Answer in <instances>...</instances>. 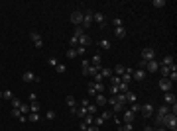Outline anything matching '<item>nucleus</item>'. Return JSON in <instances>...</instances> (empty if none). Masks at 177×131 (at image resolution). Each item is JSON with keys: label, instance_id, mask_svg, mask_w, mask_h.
<instances>
[{"label": "nucleus", "instance_id": "1", "mask_svg": "<svg viewBox=\"0 0 177 131\" xmlns=\"http://www.w3.org/2000/svg\"><path fill=\"white\" fill-rule=\"evenodd\" d=\"M165 127H169V129H177V116L175 113H167L165 116Z\"/></svg>", "mask_w": 177, "mask_h": 131}, {"label": "nucleus", "instance_id": "2", "mask_svg": "<svg viewBox=\"0 0 177 131\" xmlns=\"http://www.w3.org/2000/svg\"><path fill=\"white\" fill-rule=\"evenodd\" d=\"M71 24L73 26H83V12H81V10L71 12Z\"/></svg>", "mask_w": 177, "mask_h": 131}, {"label": "nucleus", "instance_id": "3", "mask_svg": "<svg viewBox=\"0 0 177 131\" xmlns=\"http://www.w3.org/2000/svg\"><path fill=\"white\" fill-rule=\"evenodd\" d=\"M156 59V51L151 49V47H146V49H142V61H154Z\"/></svg>", "mask_w": 177, "mask_h": 131}, {"label": "nucleus", "instance_id": "4", "mask_svg": "<svg viewBox=\"0 0 177 131\" xmlns=\"http://www.w3.org/2000/svg\"><path fill=\"white\" fill-rule=\"evenodd\" d=\"M92 22H97L100 27H104V24H106V16L102 12H92Z\"/></svg>", "mask_w": 177, "mask_h": 131}, {"label": "nucleus", "instance_id": "5", "mask_svg": "<svg viewBox=\"0 0 177 131\" xmlns=\"http://www.w3.org/2000/svg\"><path fill=\"white\" fill-rule=\"evenodd\" d=\"M30 37H32V41H33V45H36V49H41V47H43L41 35H39L38 32H30Z\"/></svg>", "mask_w": 177, "mask_h": 131}, {"label": "nucleus", "instance_id": "6", "mask_svg": "<svg viewBox=\"0 0 177 131\" xmlns=\"http://www.w3.org/2000/svg\"><path fill=\"white\" fill-rule=\"evenodd\" d=\"M157 86H159L163 92H171V88H173V82H171L169 78H161L159 82H157Z\"/></svg>", "mask_w": 177, "mask_h": 131}, {"label": "nucleus", "instance_id": "7", "mask_svg": "<svg viewBox=\"0 0 177 131\" xmlns=\"http://www.w3.org/2000/svg\"><path fill=\"white\" fill-rule=\"evenodd\" d=\"M92 26V12L91 10H87V12H83V27H91Z\"/></svg>", "mask_w": 177, "mask_h": 131}, {"label": "nucleus", "instance_id": "8", "mask_svg": "<svg viewBox=\"0 0 177 131\" xmlns=\"http://www.w3.org/2000/svg\"><path fill=\"white\" fill-rule=\"evenodd\" d=\"M140 111H142L144 118H151V116H154V104H144L140 108Z\"/></svg>", "mask_w": 177, "mask_h": 131}, {"label": "nucleus", "instance_id": "9", "mask_svg": "<svg viewBox=\"0 0 177 131\" xmlns=\"http://www.w3.org/2000/svg\"><path fill=\"white\" fill-rule=\"evenodd\" d=\"M91 43H92V37L89 35V33H85V35H81V37H79V47H85V49H87Z\"/></svg>", "mask_w": 177, "mask_h": 131}, {"label": "nucleus", "instance_id": "10", "mask_svg": "<svg viewBox=\"0 0 177 131\" xmlns=\"http://www.w3.org/2000/svg\"><path fill=\"white\" fill-rule=\"evenodd\" d=\"M144 78H146V71L144 69H138V71L132 72V80H140V82H142Z\"/></svg>", "mask_w": 177, "mask_h": 131}, {"label": "nucleus", "instance_id": "11", "mask_svg": "<svg viewBox=\"0 0 177 131\" xmlns=\"http://www.w3.org/2000/svg\"><path fill=\"white\" fill-rule=\"evenodd\" d=\"M134 118H136V113H132L130 110H124V111H122V119H124V123H132V121H134Z\"/></svg>", "mask_w": 177, "mask_h": 131}, {"label": "nucleus", "instance_id": "12", "mask_svg": "<svg viewBox=\"0 0 177 131\" xmlns=\"http://www.w3.org/2000/svg\"><path fill=\"white\" fill-rule=\"evenodd\" d=\"M22 80H24V82H33V80H39V78L33 74L32 71H26L24 74H22Z\"/></svg>", "mask_w": 177, "mask_h": 131}, {"label": "nucleus", "instance_id": "13", "mask_svg": "<svg viewBox=\"0 0 177 131\" xmlns=\"http://www.w3.org/2000/svg\"><path fill=\"white\" fill-rule=\"evenodd\" d=\"M146 69H148V72H156L157 69H159V63H157L156 59H154V61H148V63H146Z\"/></svg>", "mask_w": 177, "mask_h": 131}, {"label": "nucleus", "instance_id": "14", "mask_svg": "<svg viewBox=\"0 0 177 131\" xmlns=\"http://www.w3.org/2000/svg\"><path fill=\"white\" fill-rule=\"evenodd\" d=\"M163 100H165V104L167 106H175V94H173V92H165Z\"/></svg>", "mask_w": 177, "mask_h": 131}, {"label": "nucleus", "instance_id": "15", "mask_svg": "<svg viewBox=\"0 0 177 131\" xmlns=\"http://www.w3.org/2000/svg\"><path fill=\"white\" fill-rule=\"evenodd\" d=\"M124 96H126V104H136L138 96H136V94H134V92H130V90H128V92H126V94H124Z\"/></svg>", "mask_w": 177, "mask_h": 131}, {"label": "nucleus", "instance_id": "16", "mask_svg": "<svg viewBox=\"0 0 177 131\" xmlns=\"http://www.w3.org/2000/svg\"><path fill=\"white\" fill-rule=\"evenodd\" d=\"M95 100H97V106H106V102H108V98H106L104 94H97Z\"/></svg>", "mask_w": 177, "mask_h": 131}, {"label": "nucleus", "instance_id": "17", "mask_svg": "<svg viewBox=\"0 0 177 131\" xmlns=\"http://www.w3.org/2000/svg\"><path fill=\"white\" fill-rule=\"evenodd\" d=\"M169 111H171V106H167V104H163V106L157 108V113H159V116H167Z\"/></svg>", "mask_w": 177, "mask_h": 131}, {"label": "nucleus", "instance_id": "18", "mask_svg": "<svg viewBox=\"0 0 177 131\" xmlns=\"http://www.w3.org/2000/svg\"><path fill=\"white\" fill-rule=\"evenodd\" d=\"M161 65H165V67H175V61H173V57H171V55H165L163 61H161Z\"/></svg>", "mask_w": 177, "mask_h": 131}, {"label": "nucleus", "instance_id": "19", "mask_svg": "<svg viewBox=\"0 0 177 131\" xmlns=\"http://www.w3.org/2000/svg\"><path fill=\"white\" fill-rule=\"evenodd\" d=\"M124 72H126V67H124V65H116V67H114V72H112V74H116V76H122Z\"/></svg>", "mask_w": 177, "mask_h": 131}, {"label": "nucleus", "instance_id": "20", "mask_svg": "<svg viewBox=\"0 0 177 131\" xmlns=\"http://www.w3.org/2000/svg\"><path fill=\"white\" fill-rule=\"evenodd\" d=\"M156 127H165V116H156Z\"/></svg>", "mask_w": 177, "mask_h": 131}, {"label": "nucleus", "instance_id": "21", "mask_svg": "<svg viewBox=\"0 0 177 131\" xmlns=\"http://www.w3.org/2000/svg\"><path fill=\"white\" fill-rule=\"evenodd\" d=\"M120 82H122V84H130L132 82V74L130 72H124V74L120 76Z\"/></svg>", "mask_w": 177, "mask_h": 131}, {"label": "nucleus", "instance_id": "22", "mask_svg": "<svg viewBox=\"0 0 177 131\" xmlns=\"http://www.w3.org/2000/svg\"><path fill=\"white\" fill-rule=\"evenodd\" d=\"M85 27H83V26H75V33H73V35H75V37H77V39H79V37H81V35H85Z\"/></svg>", "mask_w": 177, "mask_h": 131}, {"label": "nucleus", "instance_id": "23", "mask_svg": "<svg viewBox=\"0 0 177 131\" xmlns=\"http://www.w3.org/2000/svg\"><path fill=\"white\" fill-rule=\"evenodd\" d=\"M65 55H67V59H77V55H79V53H77V49H73V47H69Z\"/></svg>", "mask_w": 177, "mask_h": 131}, {"label": "nucleus", "instance_id": "24", "mask_svg": "<svg viewBox=\"0 0 177 131\" xmlns=\"http://www.w3.org/2000/svg\"><path fill=\"white\" fill-rule=\"evenodd\" d=\"M114 35H116V37H124L126 35V27L122 26V27H114Z\"/></svg>", "mask_w": 177, "mask_h": 131}, {"label": "nucleus", "instance_id": "25", "mask_svg": "<svg viewBox=\"0 0 177 131\" xmlns=\"http://www.w3.org/2000/svg\"><path fill=\"white\" fill-rule=\"evenodd\" d=\"M112 110L116 111V113H122V111H124V104H120V102H114V104H112Z\"/></svg>", "mask_w": 177, "mask_h": 131}, {"label": "nucleus", "instance_id": "26", "mask_svg": "<svg viewBox=\"0 0 177 131\" xmlns=\"http://www.w3.org/2000/svg\"><path fill=\"white\" fill-rule=\"evenodd\" d=\"M97 110H98L97 104H89L87 106V113H91V116H97Z\"/></svg>", "mask_w": 177, "mask_h": 131}, {"label": "nucleus", "instance_id": "27", "mask_svg": "<svg viewBox=\"0 0 177 131\" xmlns=\"http://www.w3.org/2000/svg\"><path fill=\"white\" fill-rule=\"evenodd\" d=\"M100 63H102V59H100V55H92V59H91V65H92V67H100Z\"/></svg>", "mask_w": 177, "mask_h": 131}, {"label": "nucleus", "instance_id": "28", "mask_svg": "<svg viewBox=\"0 0 177 131\" xmlns=\"http://www.w3.org/2000/svg\"><path fill=\"white\" fill-rule=\"evenodd\" d=\"M30 113H39V104L38 102H30Z\"/></svg>", "mask_w": 177, "mask_h": 131}, {"label": "nucleus", "instance_id": "29", "mask_svg": "<svg viewBox=\"0 0 177 131\" xmlns=\"http://www.w3.org/2000/svg\"><path fill=\"white\" fill-rule=\"evenodd\" d=\"M100 74H102V78H110V76H112V71H110V69L100 67Z\"/></svg>", "mask_w": 177, "mask_h": 131}, {"label": "nucleus", "instance_id": "30", "mask_svg": "<svg viewBox=\"0 0 177 131\" xmlns=\"http://www.w3.org/2000/svg\"><path fill=\"white\" fill-rule=\"evenodd\" d=\"M18 110H20V113H22V116H28V113H30V104H22Z\"/></svg>", "mask_w": 177, "mask_h": 131}, {"label": "nucleus", "instance_id": "31", "mask_svg": "<svg viewBox=\"0 0 177 131\" xmlns=\"http://www.w3.org/2000/svg\"><path fill=\"white\" fill-rule=\"evenodd\" d=\"M92 84H95L97 94H102V92H104V84H102V82H92Z\"/></svg>", "mask_w": 177, "mask_h": 131}, {"label": "nucleus", "instance_id": "32", "mask_svg": "<svg viewBox=\"0 0 177 131\" xmlns=\"http://www.w3.org/2000/svg\"><path fill=\"white\" fill-rule=\"evenodd\" d=\"M28 121H32V123L39 121V113H28Z\"/></svg>", "mask_w": 177, "mask_h": 131}, {"label": "nucleus", "instance_id": "33", "mask_svg": "<svg viewBox=\"0 0 177 131\" xmlns=\"http://www.w3.org/2000/svg\"><path fill=\"white\" fill-rule=\"evenodd\" d=\"M92 119H95V116H91V113H87L85 118H83V121H85L87 125H92Z\"/></svg>", "mask_w": 177, "mask_h": 131}, {"label": "nucleus", "instance_id": "34", "mask_svg": "<svg viewBox=\"0 0 177 131\" xmlns=\"http://www.w3.org/2000/svg\"><path fill=\"white\" fill-rule=\"evenodd\" d=\"M122 24H124L122 18H114V20H112V26H114V27H122Z\"/></svg>", "mask_w": 177, "mask_h": 131}, {"label": "nucleus", "instance_id": "35", "mask_svg": "<svg viewBox=\"0 0 177 131\" xmlns=\"http://www.w3.org/2000/svg\"><path fill=\"white\" fill-rule=\"evenodd\" d=\"M2 98H4V100H12V98H14V94H12L10 90H4V92H2Z\"/></svg>", "mask_w": 177, "mask_h": 131}, {"label": "nucleus", "instance_id": "36", "mask_svg": "<svg viewBox=\"0 0 177 131\" xmlns=\"http://www.w3.org/2000/svg\"><path fill=\"white\" fill-rule=\"evenodd\" d=\"M69 45H71L73 49H77V45H79V39H77V37H75V35H73L71 39H69Z\"/></svg>", "mask_w": 177, "mask_h": 131}, {"label": "nucleus", "instance_id": "37", "mask_svg": "<svg viewBox=\"0 0 177 131\" xmlns=\"http://www.w3.org/2000/svg\"><path fill=\"white\" fill-rule=\"evenodd\" d=\"M110 82H112V86H118V84H120V76L112 74V76H110Z\"/></svg>", "mask_w": 177, "mask_h": 131}, {"label": "nucleus", "instance_id": "38", "mask_svg": "<svg viewBox=\"0 0 177 131\" xmlns=\"http://www.w3.org/2000/svg\"><path fill=\"white\" fill-rule=\"evenodd\" d=\"M10 102H12V108H16V110H18L20 106H22V102H20V100H18V98H16V96H14V98H12V100H10Z\"/></svg>", "mask_w": 177, "mask_h": 131}, {"label": "nucleus", "instance_id": "39", "mask_svg": "<svg viewBox=\"0 0 177 131\" xmlns=\"http://www.w3.org/2000/svg\"><path fill=\"white\" fill-rule=\"evenodd\" d=\"M77 113H79V118H85V116H87V108H85V106H81V108L77 110Z\"/></svg>", "mask_w": 177, "mask_h": 131}, {"label": "nucleus", "instance_id": "40", "mask_svg": "<svg viewBox=\"0 0 177 131\" xmlns=\"http://www.w3.org/2000/svg\"><path fill=\"white\" fill-rule=\"evenodd\" d=\"M98 45L102 47V49H110V41H108V39H102L100 43H98Z\"/></svg>", "mask_w": 177, "mask_h": 131}, {"label": "nucleus", "instance_id": "41", "mask_svg": "<svg viewBox=\"0 0 177 131\" xmlns=\"http://www.w3.org/2000/svg\"><path fill=\"white\" fill-rule=\"evenodd\" d=\"M47 65H49V67H57L59 63H57V59H55V57H49V59H47Z\"/></svg>", "mask_w": 177, "mask_h": 131}, {"label": "nucleus", "instance_id": "42", "mask_svg": "<svg viewBox=\"0 0 177 131\" xmlns=\"http://www.w3.org/2000/svg\"><path fill=\"white\" fill-rule=\"evenodd\" d=\"M140 108H142V106H140V104H138V102H136V104H132V113H140Z\"/></svg>", "mask_w": 177, "mask_h": 131}, {"label": "nucleus", "instance_id": "43", "mask_svg": "<svg viewBox=\"0 0 177 131\" xmlns=\"http://www.w3.org/2000/svg\"><path fill=\"white\" fill-rule=\"evenodd\" d=\"M154 6H156V8H163L165 6V0H154Z\"/></svg>", "mask_w": 177, "mask_h": 131}, {"label": "nucleus", "instance_id": "44", "mask_svg": "<svg viewBox=\"0 0 177 131\" xmlns=\"http://www.w3.org/2000/svg\"><path fill=\"white\" fill-rule=\"evenodd\" d=\"M10 116H12V118H16V119H18L20 116H22V113H20V110H16V108H12V111H10Z\"/></svg>", "mask_w": 177, "mask_h": 131}, {"label": "nucleus", "instance_id": "45", "mask_svg": "<svg viewBox=\"0 0 177 131\" xmlns=\"http://www.w3.org/2000/svg\"><path fill=\"white\" fill-rule=\"evenodd\" d=\"M65 102L69 104V108H71V106H75V96H67V98H65Z\"/></svg>", "mask_w": 177, "mask_h": 131}, {"label": "nucleus", "instance_id": "46", "mask_svg": "<svg viewBox=\"0 0 177 131\" xmlns=\"http://www.w3.org/2000/svg\"><path fill=\"white\" fill-rule=\"evenodd\" d=\"M134 127H132V123H124L122 127H120V131H132Z\"/></svg>", "mask_w": 177, "mask_h": 131}, {"label": "nucleus", "instance_id": "47", "mask_svg": "<svg viewBox=\"0 0 177 131\" xmlns=\"http://www.w3.org/2000/svg\"><path fill=\"white\" fill-rule=\"evenodd\" d=\"M55 71H57L59 74H63V72H65V65H61V63H59V65L55 67Z\"/></svg>", "mask_w": 177, "mask_h": 131}, {"label": "nucleus", "instance_id": "48", "mask_svg": "<svg viewBox=\"0 0 177 131\" xmlns=\"http://www.w3.org/2000/svg\"><path fill=\"white\" fill-rule=\"evenodd\" d=\"M89 96H97V90H95V84H89Z\"/></svg>", "mask_w": 177, "mask_h": 131}, {"label": "nucleus", "instance_id": "49", "mask_svg": "<svg viewBox=\"0 0 177 131\" xmlns=\"http://www.w3.org/2000/svg\"><path fill=\"white\" fill-rule=\"evenodd\" d=\"M100 118L104 119V121H108V119H110V111H102V113H100Z\"/></svg>", "mask_w": 177, "mask_h": 131}, {"label": "nucleus", "instance_id": "50", "mask_svg": "<svg viewBox=\"0 0 177 131\" xmlns=\"http://www.w3.org/2000/svg\"><path fill=\"white\" fill-rule=\"evenodd\" d=\"M102 74H100V72H97V74H95V82H102Z\"/></svg>", "mask_w": 177, "mask_h": 131}, {"label": "nucleus", "instance_id": "51", "mask_svg": "<svg viewBox=\"0 0 177 131\" xmlns=\"http://www.w3.org/2000/svg\"><path fill=\"white\" fill-rule=\"evenodd\" d=\"M79 129H81V131H87V129H89V125H87L85 121H81V123H79Z\"/></svg>", "mask_w": 177, "mask_h": 131}, {"label": "nucleus", "instance_id": "52", "mask_svg": "<svg viewBox=\"0 0 177 131\" xmlns=\"http://www.w3.org/2000/svg\"><path fill=\"white\" fill-rule=\"evenodd\" d=\"M47 119H55V111H53V110L47 111Z\"/></svg>", "mask_w": 177, "mask_h": 131}, {"label": "nucleus", "instance_id": "53", "mask_svg": "<svg viewBox=\"0 0 177 131\" xmlns=\"http://www.w3.org/2000/svg\"><path fill=\"white\" fill-rule=\"evenodd\" d=\"M77 110H79V108H77V106H71V108H69V111H71V113H73V116H77Z\"/></svg>", "mask_w": 177, "mask_h": 131}, {"label": "nucleus", "instance_id": "54", "mask_svg": "<svg viewBox=\"0 0 177 131\" xmlns=\"http://www.w3.org/2000/svg\"><path fill=\"white\" fill-rule=\"evenodd\" d=\"M118 92H120V90H118V86H112V88H110V94H114V96H116Z\"/></svg>", "mask_w": 177, "mask_h": 131}, {"label": "nucleus", "instance_id": "55", "mask_svg": "<svg viewBox=\"0 0 177 131\" xmlns=\"http://www.w3.org/2000/svg\"><path fill=\"white\" fill-rule=\"evenodd\" d=\"M30 102H38V96H36L33 92H32V94H30Z\"/></svg>", "mask_w": 177, "mask_h": 131}, {"label": "nucleus", "instance_id": "56", "mask_svg": "<svg viewBox=\"0 0 177 131\" xmlns=\"http://www.w3.org/2000/svg\"><path fill=\"white\" fill-rule=\"evenodd\" d=\"M87 131H100V129H98L97 125H89V129H87Z\"/></svg>", "mask_w": 177, "mask_h": 131}, {"label": "nucleus", "instance_id": "57", "mask_svg": "<svg viewBox=\"0 0 177 131\" xmlns=\"http://www.w3.org/2000/svg\"><path fill=\"white\" fill-rule=\"evenodd\" d=\"M87 67H91V61L85 59V61H83V69H87Z\"/></svg>", "mask_w": 177, "mask_h": 131}, {"label": "nucleus", "instance_id": "58", "mask_svg": "<svg viewBox=\"0 0 177 131\" xmlns=\"http://www.w3.org/2000/svg\"><path fill=\"white\" fill-rule=\"evenodd\" d=\"M144 131H154V127H150V125H146V127H144Z\"/></svg>", "mask_w": 177, "mask_h": 131}, {"label": "nucleus", "instance_id": "59", "mask_svg": "<svg viewBox=\"0 0 177 131\" xmlns=\"http://www.w3.org/2000/svg\"><path fill=\"white\" fill-rule=\"evenodd\" d=\"M154 131H167V129H165V127H156Z\"/></svg>", "mask_w": 177, "mask_h": 131}, {"label": "nucleus", "instance_id": "60", "mask_svg": "<svg viewBox=\"0 0 177 131\" xmlns=\"http://www.w3.org/2000/svg\"><path fill=\"white\" fill-rule=\"evenodd\" d=\"M0 100H2V92H0Z\"/></svg>", "mask_w": 177, "mask_h": 131}, {"label": "nucleus", "instance_id": "61", "mask_svg": "<svg viewBox=\"0 0 177 131\" xmlns=\"http://www.w3.org/2000/svg\"><path fill=\"white\" fill-rule=\"evenodd\" d=\"M169 131H177V129H169Z\"/></svg>", "mask_w": 177, "mask_h": 131}, {"label": "nucleus", "instance_id": "62", "mask_svg": "<svg viewBox=\"0 0 177 131\" xmlns=\"http://www.w3.org/2000/svg\"><path fill=\"white\" fill-rule=\"evenodd\" d=\"M132 131H134V129H132Z\"/></svg>", "mask_w": 177, "mask_h": 131}, {"label": "nucleus", "instance_id": "63", "mask_svg": "<svg viewBox=\"0 0 177 131\" xmlns=\"http://www.w3.org/2000/svg\"><path fill=\"white\" fill-rule=\"evenodd\" d=\"M118 131H120V129H118Z\"/></svg>", "mask_w": 177, "mask_h": 131}]
</instances>
